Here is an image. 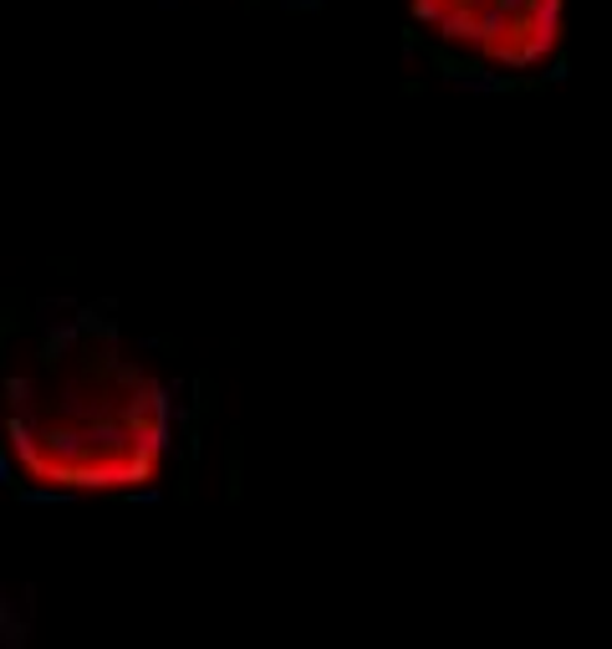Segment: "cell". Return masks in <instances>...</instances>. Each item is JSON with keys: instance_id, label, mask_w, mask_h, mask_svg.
I'll return each mask as SVG.
<instances>
[{"instance_id": "obj_2", "label": "cell", "mask_w": 612, "mask_h": 649, "mask_svg": "<svg viewBox=\"0 0 612 649\" xmlns=\"http://www.w3.org/2000/svg\"><path fill=\"white\" fill-rule=\"evenodd\" d=\"M413 16L490 67H541L562 47V0H409Z\"/></svg>"}, {"instance_id": "obj_3", "label": "cell", "mask_w": 612, "mask_h": 649, "mask_svg": "<svg viewBox=\"0 0 612 649\" xmlns=\"http://www.w3.org/2000/svg\"><path fill=\"white\" fill-rule=\"evenodd\" d=\"M11 476H16V466H11V456L0 450V481H11Z\"/></svg>"}, {"instance_id": "obj_1", "label": "cell", "mask_w": 612, "mask_h": 649, "mask_svg": "<svg viewBox=\"0 0 612 649\" xmlns=\"http://www.w3.org/2000/svg\"><path fill=\"white\" fill-rule=\"evenodd\" d=\"M98 312L47 322L37 373H11L6 456L51 491L143 486L174 440V405L159 379L128 363Z\"/></svg>"}]
</instances>
